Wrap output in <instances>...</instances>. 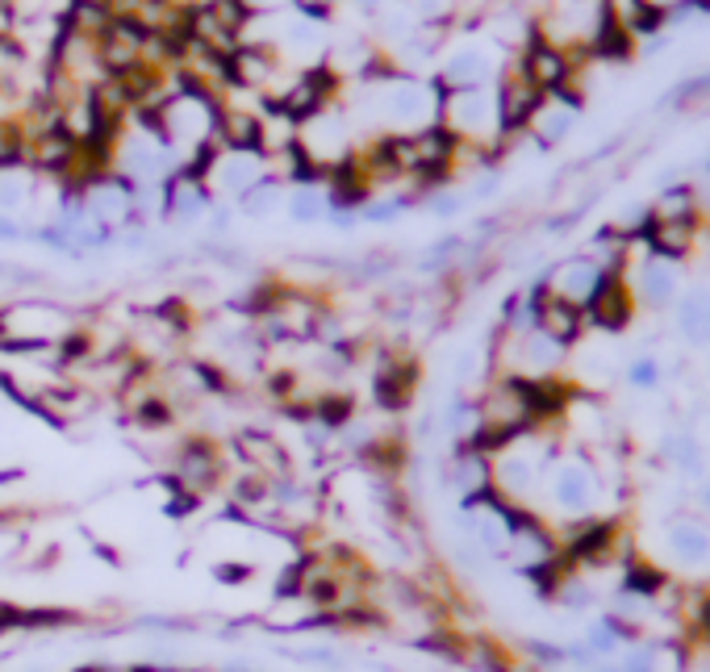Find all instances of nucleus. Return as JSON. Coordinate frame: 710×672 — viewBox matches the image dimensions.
<instances>
[{
  "instance_id": "1",
  "label": "nucleus",
  "mask_w": 710,
  "mask_h": 672,
  "mask_svg": "<svg viewBox=\"0 0 710 672\" xmlns=\"http://www.w3.org/2000/svg\"><path fill=\"white\" fill-rule=\"evenodd\" d=\"M606 481L602 463L593 451H556V460L547 463L540 484L543 505L561 518V523H581V518H602V502H606Z\"/></svg>"
},
{
  "instance_id": "2",
  "label": "nucleus",
  "mask_w": 710,
  "mask_h": 672,
  "mask_svg": "<svg viewBox=\"0 0 710 672\" xmlns=\"http://www.w3.org/2000/svg\"><path fill=\"white\" fill-rule=\"evenodd\" d=\"M439 126L447 130L456 143H464V147H477L493 155L506 143V134H501L498 85L443 92V101H439Z\"/></svg>"
},
{
  "instance_id": "3",
  "label": "nucleus",
  "mask_w": 710,
  "mask_h": 672,
  "mask_svg": "<svg viewBox=\"0 0 710 672\" xmlns=\"http://www.w3.org/2000/svg\"><path fill=\"white\" fill-rule=\"evenodd\" d=\"M76 331V317L51 301H13L0 310V347L4 351H55L59 338Z\"/></svg>"
},
{
  "instance_id": "4",
  "label": "nucleus",
  "mask_w": 710,
  "mask_h": 672,
  "mask_svg": "<svg viewBox=\"0 0 710 672\" xmlns=\"http://www.w3.org/2000/svg\"><path fill=\"white\" fill-rule=\"evenodd\" d=\"M506 71V55H501L498 43L489 38H464V43H452L435 64V80L443 92H459V88H489L501 80Z\"/></svg>"
},
{
  "instance_id": "5",
  "label": "nucleus",
  "mask_w": 710,
  "mask_h": 672,
  "mask_svg": "<svg viewBox=\"0 0 710 672\" xmlns=\"http://www.w3.org/2000/svg\"><path fill=\"white\" fill-rule=\"evenodd\" d=\"M297 150H301L313 168L322 171V180H326L334 168H343V164H352L355 159L352 117L334 105L322 109V113H313V117H306V122L297 126Z\"/></svg>"
},
{
  "instance_id": "6",
  "label": "nucleus",
  "mask_w": 710,
  "mask_h": 672,
  "mask_svg": "<svg viewBox=\"0 0 710 672\" xmlns=\"http://www.w3.org/2000/svg\"><path fill=\"white\" fill-rule=\"evenodd\" d=\"M222 481H226V460H222L218 443L188 439L176 447V456H171V484H176L180 493H192V497L201 502V497L213 493Z\"/></svg>"
},
{
  "instance_id": "7",
  "label": "nucleus",
  "mask_w": 710,
  "mask_h": 672,
  "mask_svg": "<svg viewBox=\"0 0 710 672\" xmlns=\"http://www.w3.org/2000/svg\"><path fill=\"white\" fill-rule=\"evenodd\" d=\"M626 289L635 293V305H647V310H668L677 296H681V272L677 264H668L661 255H640L623 268Z\"/></svg>"
},
{
  "instance_id": "8",
  "label": "nucleus",
  "mask_w": 710,
  "mask_h": 672,
  "mask_svg": "<svg viewBox=\"0 0 710 672\" xmlns=\"http://www.w3.org/2000/svg\"><path fill=\"white\" fill-rule=\"evenodd\" d=\"M514 67H519L531 85L540 88L543 97H552V92H568L573 80H577V59H573V55H564V51H556V46H547L543 38H531V43L522 46ZM573 92H577V88H573Z\"/></svg>"
},
{
  "instance_id": "9",
  "label": "nucleus",
  "mask_w": 710,
  "mask_h": 672,
  "mask_svg": "<svg viewBox=\"0 0 710 672\" xmlns=\"http://www.w3.org/2000/svg\"><path fill=\"white\" fill-rule=\"evenodd\" d=\"M610 272H602L598 268V259H589V255H568V259H561L556 268H547L543 272V293L561 296V301H568V305H577V310H585L589 301H593V293L602 289V280Z\"/></svg>"
},
{
  "instance_id": "10",
  "label": "nucleus",
  "mask_w": 710,
  "mask_h": 672,
  "mask_svg": "<svg viewBox=\"0 0 710 672\" xmlns=\"http://www.w3.org/2000/svg\"><path fill=\"white\" fill-rule=\"evenodd\" d=\"M543 105V92L526 76H522L519 67H506L498 80V109H501V134L506 138H514V134H526L531 126V117H535V109Z\"/></svg>"
},
{
  "instance_id": "11",
  "label": "nucleus",
  "mask_w": 710,
  "mask_h": 672,
  "mask_svg": "<svg viewBox=\"0 0 710 672\" xmlns=\"http://www.w3.org/2000/svg\"><path fill=\"white\" fill-rule=\"evenodd\" d=\"M635 293L626 289L623 276H606L602 289L593 293V301L585 305V322L593 326V331H606V335H619L631 326V317H635Z\"/></svg>"
},
{
  "instance_id": "12",
  "label": "nucleus",
  "mask_w": 710,
  "mask_h": 672,
  "mask_svg": "<svg viewBox=\"0 0 710 672\" xmlns=\"http://www.w3.org/2000/svg\"><path fill=\"white\" fill-rule=\"evenodd\" d=\"M577 113H581V97L568 88V92H552V97H543V105L535 109V117H531V126H526V138H535L540 147H556L564 143L573 126H577Z\"/></svg>"
},
{
  "instance_id": "13",
  "label": "nucleus",
  "mask_w": 710,
  "mask_h": 672,
  "mask_svg": "<svg viewBox=\"0 0 710 672\" xmlns=\"http://www.w3.org/2000/svg\"><path fill=\"white\" fill-rule=\"evenodd\" d=\"M535 289H540V310H535V331H543L547 338H556L561 347H573V343H581L585 335V310L577 305H568L561 296L543 293V284L535 280Z\"/></svg>"
},
{
  "instance_id": "14",
  "label": "nucleus",
  "mask_w": 710,
  "mask_h": 672,
  "mask_svg": "<svg viewBox=\"0 0 710 672\" xmlns=\"http://www.w3.org/2000/svg\"><path fill=\"white\" fill-rule=\"evenodd\" d=\"M38 171L25 164H4L0 168V217H25L34 213V197H38Z\"/></svg>"
},
{
  "instance_id": "15",
  "label": "nucleus",
  "mask_w": 710,
  "mask_h": 672,
  "mask_svg": "<svg viewBox=\"0 0 710 672\" xmlns=\"http://www.w3.org/2000/svg\"><path fill=\"white\" fill-rule=\"evenodd\" d=\"M326 213H331L326 180L289 184V192H285V217H289L292 226H318V222H326Z\"/></svg>"
},
{
  "instance_id": "16",
  "label": "nucleus",
  "mask_w": 710,
  "mask_h": 672,
  "mask_svg": "<svg viewBox=\"0 0 710 672\" xmlns=\"http://www.w3.org/2000/svg\"><path fill=\"white\" fill-rule=\"evenodd\" d=\"M602 4H606V18L614 25H623L635 43H640V38H652V34L668 22L665 9H656V4H647V0H602Z\"/></svg>"
},
{
  "instance_id": "17",
  "label": "nucleus",
  "mask_w": 710,
  "mask_h": 672,
  "mask_svg": "<svg viewBox=\"0 0 710 672\" xmlns=\"http://www.w3.org/2000/svg\"><path fill=\"white\" fill-rule=\"evenodd\" d=\"M668 551L673 560H681L686 568H702L710 560V530L698 518H677L668 523V535H665Z\"/></svg>"
},
{
  "instance_id": "18",
  "label": "nucleus",
  "mask_w": 710,
  "mask_h": 672,
  "mask_svg": "<svg viewBox=\"0 0 710 672\" xmlns=\"http://www.w3.org/2000/svg\"><path fill=\"white\" fill-rule=\"evenodd\" d=\"M285 192H289V184H285V180L264 176L255 189H247L238 201H234V213H238V217H251V222L276 217V213H285Z\"/></svg>"
},
{
  "instance_id": "19",
  "label": "nucleus",
  "mask_w": 710,
  "mask_h": 672,
  "mask_svg": "<svg viewBox=\"0 0 710 672\" xmlns=\"http://www.w3.org/2000/svg\"><path fill=\"white\" fill-rule=\"evenodd\" d=\"M677 326L689 343H710V289H689L677 310Z\"/></svg>"
},
{
  "instance_id": "20",
  "label": "nucleus",
  "mask_w": 710,
  "mask_h": 672,
  "mask_svg": "<svg viewBox=\"0 0 710 672\" xmlns=\"http://www.w3.org/2000/svg\"><path fill=\"white\" fill-rule=\"evenodd\" d=\"M661 456H665L677 472H686V477H702V472H707V456H702V447H698V439H694L689 430H673V435H665Z\"/></svg>"
},
{
  "instance_id": "21",
  "label": "nucleus",
  "mask_w": 710,
  "mask_h": 672,
  "mask_svg": "<svg viewBox=\"0 0 710 672\" xmlns=\"http://www.w3.org/2000/svg\"><path fill=\"white\" fill-rule=\"evenodd\" d=\"M414 205V197H406V192H393V197H368L364 205H359V226H393L401 222V213Z\"/></svg>"
},
{
  "instance_id": "22",
  "label": "nucleus",
  "mask_w": 710,
  "mask_h": 672,
  "mask_svg": "<svg viewBox=\"0 0 710 672\" xmlns=\"http://www.w3.org/2000/svg\"><path fill=\"white\" fill-rule=\"evenodd\" d=\"M422 205H426V213H431V217L452 222V217H459V213H464L468 197H464V189H456V184H435V189L422 192Z\"/></svg>"
},
{
  "instance_id": "23",
  "label": "nucleus",
  "mask_w": 710,
  "mask_h": 672,
  "mask_svg": "<svg viewBox=\"0 0 710 672\" xmlns=\"http://www.w3.org/2000/svg\"><path fill=\"white\" fill-rule=\"evenodd\" d=\"M25 159V126L18 117H0V168Z\"/></svg>"
},
{
  "instance_id": "24",
  "label": "nucleus",
  "mask_w": 710,
  "mask_h": 672,
  "mask_svg": "<svg viewBox=\"0 0 710 672\" xmlns=\"http://www.w3.org/2000/svg\"><path fill=\"white\" fill-rule=\"evenodd\" d=\"M661 377H665V368H661V359L656 356H640L626 363V384H631V389H656Z\"/></svg>"
},
{
  "instance_id": "25",
  "label": "nucleus",
  "mask_w": 710,
  "mask_h": 672,
  "mask_svg": "<svg viewBox=\"0 0 710 672\" xmlns=\"http://www.w3.org/2000/svg\"><path fill=\"white\" fill-rule=\"evenodd\" d=\"M677 105L686 109H702L710 105V76H698V80H689V85L677 88V97H673Z\"/></svg>"
},
{
  "instance_id": "26",
  "label": "nucleus",
  "mask_w": 710,
  "mask_h": 672,
  "mask_svg": "<svg viewBox=\"0 0 710 672\" xmlns=\"http://www.w3.org/2000/svg\"><path fill=\"white\" fill-rule=\"evenodd\" d=\"M526 648V656L540 664V669H556V664H564V648L561 643H543V639H526L522 643Z\"/></svg>"
},
{
  "instance_id": "27",
  "label": "nucleus",
  "mask_w": 710,
  "mask_h": 672,
  "mask_svg": "<svg viewBox=\"0 0 710 672\" xmlns=\"http://www.w3.org/2000/svg\"><path fill=\"white\" fill-rule=\"evenodd\" d=\"M289 656L297 664H313V669H339V664H343L334 648H297V651H289Z\"/></svg>"
},
{
  "instance_id": "28",
  "label": "nucleus",
  "mask_w": 710,
  "mask_h": 672,
  "mask_svg": "<svg viewBox=\"0 0 710 672\" xmlns=\"http://www.w3.org/2000/svg\"><path fill=\"white\" fill-rule=\"evenodd\" d=\"M30 226H34V222H25V217H0V243H4V247L30 243Z\"/></svg>"
},
{
  "instance_id": "29",
  "label": "nucleus",
  "mask_w": 710,
  "mask_h": 672,
  "mask_svg": "<svg viewBox=\"0 0 710 672\" xmlns=\"http://www.w3.org/2000/svg\"><path fill=\"white\" fill-rule=\"evenodd\" d=\"M343 4H347V9H352L355 18H364V22L373 25L376 18H380V13H385V9H389V4H397V0H343Z\"/></svg>"
},
{
  "instance_id": "30",
  "label": "nucleus",
  "mask_w": 710,
  "mask_h": 672,
  "mask_svg": "<svg viewBox=\"0 0 710 672\" xmlns=\"http://www.w3.org/2000/svg\"><path fill=\"white\" fill-rule=\"evenodd\" d=\"M243 9H247L251 18H271V13H285L292 9V0H238Z\"/></svg>"
},
{
  "instance_id": "31",
  "label": "nucleus",
  "mask_w": 710,
  "mask_h": 672,
  "mask_svg": "<svg viewBox=\"0 0 710 672\" xmlns=\"http://www.w3.org/2000/svg\"><path fill=\"white\" fill-rule=\"evenodd\" d=\"M339 4L343 0H292V9H301V13H313V18H331L339 13Z\"/></svg>"
},
{
  "instance_id": "32",
  "label": "nucleus",
  "mask_w": 710,
  "mask_h": 672,
  "mask_svg": "<svg viewBox=\"0 0 710 672\" xmlns=\"http://www.w3.org/2000/svg\"><path fill=\"white\" fill-rule=\"evenodd\" d=\"M647 4H656V9H665V13H677V9H689V0H647Z\"/></svg>"
},
{
  "instance_id": "33",
  "label": "nucleus",
  "mask_w": 710,
  "mask_h": 672,
  "mask_svg": "<svg viewBox=\"0 0 710 672\" xmlns=\"http://www.w3.org/2000/svg\"><path fill=\"white\" fill-rule=\"evenodd\" d=\"M702 505L710 509V484H702Z\"/></svg>"
},
{
  "instance_id": "34",
  "label": "nucleus",
  "mask_w": 710,
  "mask_h": 672,
  "mask_svg": "<svg viewBox=\"0 0 710 672\" xmlns=\"http://www.w3.org/2000/svg\"><path fill=\"white\" fill-rule=\"evenodd\" d=\"M510 4H519V9H522V4H535V0H510Z\"/></svg>"
}]
</instances>
